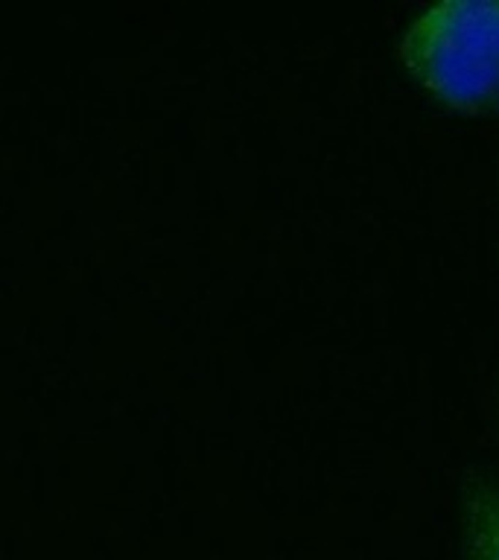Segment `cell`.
I'll return each instance as SVG.
<instances>
[{
	"mask_svg": "<svg viewBox=\"0 0 499 560\" xmlns=\"http://www.w3.org/2000/svg\"><path fill=\"white\" fill-rule=\"evenodd\" d=\"M397 52L441 103L462 112L499 105V0H444L423 9L403 30Z\"/></svg>",
	"mask_w": 499,
	"mask_h": 560,
	"instance_id": "obj_1",
	"label": "cell"
},
{
	"mask_svg": "<svg viewBox=\"0 0 499 560\" xmlns=\"http://www.w3.org/2000/svg\"><path fill=\"white\" fill-rule=\"evenodd\" d=\"M462 534L467 560H499V488L473 481L462 497Z\"/></svg>",
	"mask_w": 499,
	"mask_h": 560,
	"instance_id": "obj_2",
	"label": "cell"
}]
</instances>
